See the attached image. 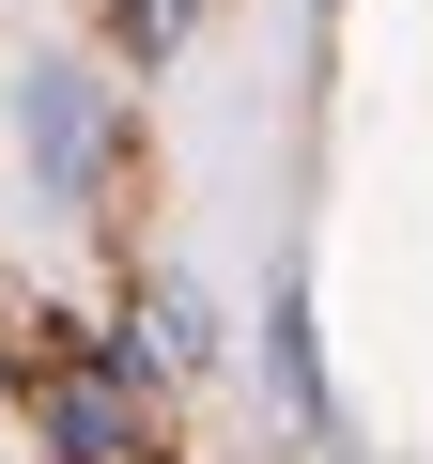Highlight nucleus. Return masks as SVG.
I'll use <instances>...</instances> for the list:
<instances>
[{"mask_svg": "<svg viewBox=\"0 0 433 464\" xmlns=\"http://www.w3.org/2000/svg\"><path fill=\"white\" fill-rule=\"evenodd\" d=\"M16 140H32L47 201H109V93H93L78 63H32V78H16Z\"/></svg>", "mask_w": 433, "mask_h": 464, "instance_id": "obj_1", "label": "nucleus"}, {"mask_svg": "<svg viewBox=\"0 0 433 464\" xmlns=\"http://www.w3.org/2000/svg\"><path fill=\"white\" fill-rule=\"evenodd\" d=\"M264 356H279V402H294V433L310 449H341V418H325V356H310V295L279 279V325H264Z\"/></svg>", "mask_w": 433, "mask_h": 464, "instance_id": "obj_2", "label": "nucleus"}, {"mask_svg": "<svg viewBox=\"0 0 433 464\" xmlns=\"http://www.w3.org/2000/svg\"><path fill=\"white\" fill-rule=\"evenodd\" d=\"M47 433H63L78 464H155V433H140L109 387H47Z\"/></svg>", "mask_w": 433, "mask_h": 464, "instance_id": "obj_3", "label": "nucleus"}, {"mask_svg": "<svg viewBox=\"0 0 433 464\" xmlns=\"http://www.w3.org/2000/svg\"><path fill=\"white\" fill-rule=\"evenodd\" d=\"M140 325H155V372H201V356H216V325H201V295H186V279H155V295H140Z\"/></svg>", "mask_w": 433, "mask_h": 464, "instance_id": "obj_4", "label": "nucleus"}, {"mask_svg": "<svg viewBox=\"0 0 433 464\" xmlns=\"http://www.w3.org/2000/svg\"><path fill=\"white\" fill-rule=\"evenodd\" d=\"M186 16H201V0H124L109 32H124V63H155V47H186Z\"/></svg>", "mask_w": 433, "mask_h": 464, "instance_id": "obj_5", "label": "nucleus"}]
</instances>
